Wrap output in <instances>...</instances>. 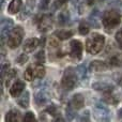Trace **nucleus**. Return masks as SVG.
<instances>
[{"mask_svg": "<svg viewBox=\"0 0 122 122\" xmlns=\"http://www.w3.org/2000/svg\"><path fill=\"white\" fill-rule=\"evenodd\" d=\"M15 77H16V71H15V70H9L8 73H6V80H5L6 86H9V85L11 84V81H12Z\"/></svg>", "mask_w": 122, "mask_h": 122, "instance_id": "27", "label": "nucleus"}, {"mask_svg": "<svg viewBox=\"0 0 122 122\" xmlns=\"http://www.w3.org/2000/svg\"><path fill=\"white\" fill-rule=\"evenodd\" d=\"M105 44V36L100 33H93L86 42V51L91 55H97L103 49Z\"/></svg>", "mask_w": 122, "mask_h": 122, "instance_id": "2", "label": "nucleus"}, {"mask_svg": "<svg viewBox=\"0 0 122 122\" xmlns=\"http://www.w3.org/2000/svg\"><path fill=\"white\" fill-rule=\"evenodd\" d=\"M23 121H25V122H33V121H36V117H34V115L32 114L31 112H26L25 116H24V118H23Z\"/></svg>", "mask_w": 122, "mask_h": 122, "instance_id": "32", "label": "nucleus"}, {"mask_svg": "<svg viewBox=\"0 0 122 122\" xmlns=\"http://www.w3.org/2000/svg\"><path fill=\"white\" fill-rule=\"evenodd\" d=\"M118 117L119 118H122V108H120V109L118 110Z\"/></svg>", "mask_w": 122, "mask_h": 122, "instance_id": "38", "label": "nucleus"}, {"mask_svg": "<svg viewBox=\"0 0 122 122\" xmlns=\"http://www.w3.org/2000/svg\"><path fill=\"white\" fill-rule=\"evenodd\" d=\"M104 102H106L107 104H117L119 101L118 97L114 93V91H110V92H105L103 97Z\"/></svg>", "mask_w": 122, "mask_h": 122, "instance_id": "22", "label": "nucleus"}, {"mask_svg": "<svg viewBox=\"0 0 122 122\" xmlns=\"http://www.w3.org/2000/svg\"><path fill=\"white\" fill-rule=\"evenodd\" d=\"M21 6H23V0H12L9 4L8 12L10 14H16L20 11Z\"/></svg>", "mask_w": 122, "mask_h": 122, "instance_id": "18", "label": "nucleus"}, {"mask_svg": "<svg viewBox=\"0 0 122 122\" xmlns=\"http://www.w3.org/2000/svg\"><path fill=\"white\" fill-rule=\"evenodd\" d=\"M49 3H51V0H40L39 8L41 11H46L49 8Z\"/></svg>", "mask_w": 122, "mask_h": 122, "instance_id": "31", "label": "nucleus"}, {"mask_svg": "<svg viewBox=\"0 0 122 122\" xmlns=\"http://www.w3.org/2000/svg\"><path fill=\"white\" fill-rule=\"evenodd\" d=\"M38 46H40V40H38L36 38H31V39H28V40L25 41L23 48L26 53H31V51H33Z\"/></svg>", "mask_w": 122, "mask_h": 122, "instance_id": "12", "label": "nucleus"}, {"mask_svg": "<svg viewBox=\"0 0 122 122\" xmlns=\"http://www.w3.org/2000/svg\"><path fill=\"white\" fill-rule=\"evenodd\" d=\"M115 80H116V82L119 85V86H122V72H118V73L115 74L114 76Z\"/></svg>", "mask_w": 122, "mask_h": 122, "instance_id": "37", "label": "nucleus"}, {"mask_svg": "<svg viewBox=\"0 0 122 122\" xmlns=\"http://www.w3.org/2000/svg\"><path fill=\"white\" fill-rule=\"evenodd\" d=\"M116 42H117V44L119 45V47L122 49V29H120L118 32L116 33Z\"/></svg>", "mask_w": 122, "mask_h": 122, "instance_id": "34", "label": "nucleus"}, {"mask_svg": "<svg viewBox=\"0 0 122 122\" xmlns=\"http://www.w3.org/2000/svg\"><path fill=\"white\" fill-rule=\"evenodd\" d=\"M17 103L20 107L23 108H27L29 107V104H30V93L29 91H24L21 93V95L18 97L17 100Z\"/></svg>", "mask_w": 122, "mask_h": 122, "instance_id": "19", "label": "nucleus"}, {"mask_svg": "<svg viewBox=\"0 0 122 122\" xmlns=\"http://www.w3.org/2000/svg\"><path fill=\"white\" fill-rule=\"evenodd\" d=\"M16 61H17V62H18L20 65L25 64V63L28 61V56H27V55H25V54H23V55H20L18 58H17V60H16Z\"/></svg>", "mask_w": 122, "mask_h": 122, "instance_id": "36", "label": "nucleus"}, {"mask_svg": "<svg viewBox=\"0 0 122 122\" xmlns=\"http://www.w3.org/2000/svg\"><path fill=\"white\" fill-rule=\"evenodd\" d=\"M53 27V17L51 15L45 14L38 20V28L40 31L46 32Z\"/></svg>", "mask_w": 122, "mask_h": 122, "instance_id": "8", "label": "nucleus"}, {"mask_svg": "<svg viewBox=\"0 0 122 122\" xmlns=\"http://www.w3.org/2000/svg\"><path fill=\"white\" fill-rule=\"evenodd\" d=\"M48 100H49V93L47 88H42L36 95V103L40 106L46 104V102Z\"/></svg>", "mask_w": 122, "mask_h": 122, "instance_id": "11", "label": "nucleus"}, {"mask_svg": "<svg viewBox=\"0 0 122 122\" xmlns=\"http://www.w3.org/2000/svg\"><path fill=\"white\" fill-rule=\"evenodd\" d=\"M70 105L76 110L81 109L85 105V99H84V97H82V94L77 93V94L74 95V97H72L71 102H70Z\"/></svg>", "mask_w": 122, "mask_h": 122, "instance_id": "14", "label": "nucleus"}, {"mask_svg": "<svg viewBox=\"0 0 122 122\" xmlns=\"http://www.w3.org/2000/svg\"><path fill=\"white\" fill-rule=\"evenodd\" d=\"M24 89H25V82L23 80L17 79L10 88V94L13 97H17L20 95V93H23Z\"/></svg>", "mask_w": 122, "mask_h": 122, "instance_id": "10", "label": "nucleus"}, {"mask_svg": "<svg viewBox=\"0 0 122 122\" xmlns=\"http://www.w3.org/2000/svg\"><path fill=\"white\" fill-rule=\"evenodd\" d=\"M23 119H20V114L18 110H11L8 114L5 115V121H10V122H17L20 121Z\"/></svg>", "mask_w": 122, "mask_h": 122, "instance_id": "21", "label": "nucleus"}, {"mask_svg": "<svg viewBox=\"0 0 122 122\" xmlns=\"http://www.w3.org/2000/svg\"><path fill=\"white\" fill-rule=\"evenodd\" d=\"M100 20H101V15H100L99 10H94L91 15L89 16V23H90L91 26L95 28H99L100 27Z\"/></svg>", "mask_w": 122, "mask_h": 122, "instance_id": "20", "label": "nucleus"}, {"mask_svg": "<svg viewBox=\"0 0 122 122\" xmlns=\"http://www.w3.org/2000/svg\"><path fill=\"white\" fill-rule=\"evenodd\" d=\"M76 72H77L79 78H81V79H84V78H86L87 76H88V67L85 64L78 65V66L76 67Z\"/></svg>", "mask_w": 122, "mask_h": 122, "instance_id": "25", "label": "nucleus"}, {"mask_svg": "<svg viewBox=\"0 0 122 122\" xmlns=\"http://www.w3.org/2000/svg\"><path fill=\"white\" fill-rule=\"evenodd\" d=\"M92 88L97 91H103L104 93L105 92H110V91H114V86L108 82H103V81H97L92 84Z\"/></svg>", "mask_w": 122, "mask_h": 122, "instance_id": "17", "label": "nucleus"}, {"mask_svg": "<svg viewBox=\"0 0 122 122\" xmlns=\"http://www.w3.org/2000/svg\"><path fill=\"white\" fill-rule=\"evenodd\" d=\"M45 75V67L43 64L36 62V64L30 65L24 73V77L28 81H32L36 78H42Z\"/></svg>", "mask_w": 122, "mask_h": 122, "instance_id": "4", "label": "nucleus"}, {"mask_svg": "<svg viewBox=\"0 0 122 122\" xmlns=\"http://www.w3.org/2000/svg\"><path fill=\"white\" fill-rule=\"evenodd\" d=\"M69 20H70V13L66 10L61 11L59 15H58V24L61 26H64L69 23Z\"/></svg>", "mask_w": 122, "mask_h": 122, "instance_id": "23", "label": "nucleus"}, {"mask_svg": "<svg viewBox=\"0 0 122 122\" xmlns=\"http://www.w3.org/2000/svg\"><path fill=\"white\" fill-rule=\"evenodd\" d=\"M46 112L51 114V116H57L58 115V112H57V107L55 105H49L48 107L46 108Z\"/></svg>", "mask_w": 122, "mask_h": 122, "instance_id": "33", "label": "nucleus"}, {"mask_svg": "<svg viewBox=\"0 0 122 122\" xmlns=\"http://www.w3.org/2000/svg\"><path fill=\"white\" fill-rule=\"evenodd\" d=\"M78 31H79V33L82 34V36L88 34L89 31H90V26H89V23H86V21L80 23L79 27H78Z\"/></svg>", "mask_w": 122, "mask_h": 122, "instance_id": "26", "label": "nucleus"}, {"mask_svg": "<svg viewBox=\"0 0 122 122\" xmlns=\"http://www.w3.org/2000/svg\"><path fill=\"white\" fill-rule=\"evenodd\" d=\"M75 110L71 105H69V107L66 108V118L67 120H73L75 118Z\"/></svg>", "mask_w": 122, "mask_h": 122, "instance_id": "29", "label": "nucleus"}, {"mask_svg": "<svg viewBox=\"0 0 122 122\" xmlns=\"http://www.w3.org/2000/svg\"><path fill=\"white\" fill-rule=\"evenodd\" d=\"M24 38V29L21 26H16L12 29L10 36H9L8 40H6V44L10 48H16L19 46L23 41Z\"/></svg>", "mask_w": 122, "mask_h": 122, "instance_id": "5", "label": "nucleus"}, {"mask_svg": "<svg viewBox=\"0 0 122 122\" xmlns=\"http://www.w3.org/2000/svg\"><path fill=\"white\" fill-rule=\"evenodd\" d=\"M121 21V14L118 11V9H109V10L105 11L104 14L102 15V24H103L104 28L106 31L110 32L114 28L120 24Z\"/></svg>", "mask_w": 122, "mask_h": 122, "instance_id": "1", "label": "nucleus"}, {"mask_svg": "<svg viewBox=\"0 0 122 122\" xmlns=\"http://www.w3.org/2000/svg\"><path fill=\"white\" fill-rule=\"evenodd\" d=\"M78 77L79 76H78L77 72H76V69L69 67V69L65 70L64 74H63L62 86L69 91L73 90L78 84Z\"/></svg>", "mask_w": 122, "mask_h": 122, "instance_id": "3", "label": "nucleus"}, {"mask_svg": "<svg viewBox=\"0 0 122 122\" xmlns=\"http://www.w3.org/2000/svg\"><path fill=\"white\" fill-rule=\"evenodd\" d=\"M9 69H10V63L9 62H2V64H1V77H2V80H4V77H5Z\"/></svg>", "mask_w": 122, "mask_h": 122, "instance_id": "28", "label": "nucleus"}, {"mask_svg": "<svg viewBox=\"0 0 122 122\" xmlns=\"http://www.w3.org/2000/svg\"><path fill=\"white\" fill-rule=\"evenodd\" d=\"M70 55L74 59L80 60L82 55V44L77 40H73L70 42Z\"/></svg>", "mask_w": 122, "mask_h": 122, "instance_id": "6", "label": "nucleus"}, {"mask_svg": "<svg viewBox=\"0 0 122 122\" xmlns=\"http://www.w3.org/2000/svg\"><path fill=\"white\" fill-rule=\"evenodd\" d=\"M13 29V20L12 19H2L1 21V42L2 45L5 42V40H8L9 36H10L11 31Z\"/></svg>", "mask_w": 122, "mask_h": 122, "instance_id": "7", "label": "nucleus"}, {"mask_svg": "<svg viewBox=\"0 0 122 122\" xmlns=\"http://www.w3.org/2000/svg\"><path fill=\"white\" fill-rule=\"evenodd\" d=\"M36 62L41 63V64H43V63L45 62V54H44V51H40L36 55Z\"/></svg>", "mask_w": 122, "mask_h": 122, "instance_id": "30", "label": "nucleus"}, {"mask_svg": "<svg viewBox=\"0 0 122 122\" xmlns=\"http://www.w3.org/2000/svg\"><path fill=\"white\" fill-rule=\"evenodd\" d=\"M80 121H90V112L89 110H85L81 115H80Z\"/></svg>", "mask_w": 122, "mask_h": 122, "instance_id": "35", "label": "nucleus"}, {"mask_svg": "<svg viewBox=\"0 0 122 122\" xmlns=\"http://www.w3.org/2000/svg\"><path fill=\"white\" fill-rule=\"evenodd\" d=\"M107 69H109L107 63L103 62V61H100V60L91 61L90 64H89V70L91 72H103Z\"/></svg>", "mask_w": 122, "mask_h": 122, "instance_id": "13", "label": "nucleus"}, {"mask_svg": "<svg viewBox=\"0 0 122 122\" xmlns=\"http://www.w3.org/2000/svg\"><path fill=\"white\" fill-rule=\"evenodd\" d=\"M95 114H97V119L101 121L109 120V110L105 105L99 103L95 105Z\"/></svg>", "mask_w": 122, "mask_h": 122, "instance_id": "9", "label": "nucleus"}, {"mask_svg": "<svg viewBox=\"0 0 122 122\" xmlns=\"http://www.w3.org/2000/svg\"><path fill=\"white\" fill-rule=\"evenodd\" d=\"M34 3H36V1H34V0H27L25 6H24L23 10H21L20 18H27V17H29L30 15L33 13Z\"/></svg>", "mask_w": 122, "mask_h": 122, "instance_id": "15", "label": "nucleus"}, {"mask_svg": "<svg viewBox=\"0 0 122 122\" xmlns=\"http://www.w3.org/2000/svg\"><path fill=\"white\" fill-rule=\"evenodd\" d=\"M55 34L59 40H66V39L71 38L73 36V31H71V30H60V31L56 32Z\"/></svg>", "mask_w": 122, "mask_h": 122, "instance_id": "24", "label": "nucleus"}, {"mask_svg": "<svg viewBox=\"0 0 122 122\" xmlns=\"http://www.w3.org/2000/svg\"><path fill=\"white\" fill-rule=\"evenodd\" d=\"M109 67H119L122 66V54H114L106 61Z\"/></svg>", "mask_w": 122, "mask_h": 122, "instance_id": "16", "label": "nucleus"}]
</instances>
